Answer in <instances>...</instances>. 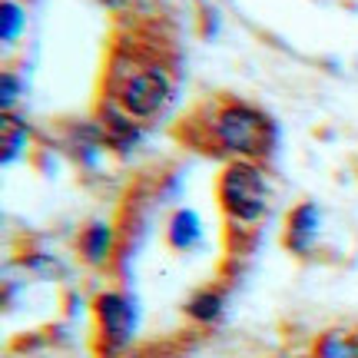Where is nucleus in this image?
Returning a JSON list of instances; mask_svg holds the SVG:
<instances>
[{
	"mask_svg": "<svg viewBox=\"0 0 358 358\" xmlns=\"http://www.w3.org/2000/svg\"><path fill=\"white\" fill-rule=\"evenodd\" d=\"M213 136L243 159H262L275 146V123L249 103H226L213 120Z\"/></svg>",
	"mask_w": 358,
	"mask_h": 358,
	"instance_id": "obj_1",
	"label": "nucleus"
},
{
	"mask_svg": "<svg viewBox=\"0 0 358 358\" xmlns=\"http://www.w3.org/2000/svg\"><path fill=\"white\" fill-rule=\"evenodd\" d=\"M219 199H222V209L232 222L252 226L266 216L272 189H268L266 173L256 163L239 159V163H229L222 179H219Z\"/></svg>",
	"mask_w": 358,
	"mask_h": 358,
	"instance_id": "obj_2",
	"label": "nucleus"
},
{
	"mask_svg": "<svg viewBox=\"0 0 358 358\" xmlns=\"http://www.w3.org/2000/svg\"><path fill=\"white\" fill-rule=\"evenodd\" d=\"M173 96V80L163 64H140V70H129L127 80L116 90L120 110L133 120H153Z\"/></svg>",
	"mask_w": 358,
	"mask_h": 358,
	"instance_id": "obj_3",
	"label": "nucleus"
},
{
	"mask_svg": "<svg viewBox=\"0 0 358 358\" xmlns=\"http://www.w3.org/2000/svg\"><path fill=\"white\" fill-rule=\"evenodd\" d=\"M96 319H100V332L106 338V345H127L133 332H136V308L129 299L116 292H106L96 299Z\"/></svg>",
	"mask_w": 358,
	"mask_h": 358,
	"instance_id": "obj_4",
	"label": "nucleus"
},
{
	"mask_svg": "<svg viewBox=\"0 0 358 358\" xmlns=\"http://www.w3.org/2000/svg\"><path fill=\"white\" fill-rule=\"evenodd\" d=\"M315 236H319V209L312 203L295 206L292 216H289V229H285V245L292 252H308Z\"/></svg>",
	"mask_w": 358,
	"mask_h": 358,
	"instance_id": "obj_5",
	"label": "nucleus"
},
{
	"mask_svg": "<svg viewBox=\"0 0 358 358\" xmlns=\"http://www.w3.org/2000/svg\"><path fill=\"white\" fill-rule=\"evenodd\" d=\"M77 249H80V256L87 259V262H106L110 249H113V229H110V226H103V222H93V226L83 229Z\"/></svg>",
	"mask_w": 358,
	"mask_h": 358,
	"instance_id": "obj_6",
	"label": "nucleus"
},
{
	"mask_svg": "<svg viewBox=\"0 0 358 358\" xmlns=\"http://www.w3.org/2000/svg\"><path fill=\"white\" fill-rule=\"evenodd\" d=\"M203 239V222L192 209H179L176 216L169 219V243L176 249H196Z\"/></svg>",
	"mask_w": 358,
	"mask_h": 358,
	"instance_id": "obj_7",
	"label": "nucleus"
},
{
	"mask_svg": "<svg viewBox=\"0 0 358 358\" xmlns=\"http://www.w3.org/2000/svg\"><path fill=\"white\" fill-rule=\"evenodd\" d=\"M20 34H24V7L13 3V0H3V7H0V37H3V43H13Z\"/></svg>",
	"mask_w": 358,
	"mask_h": 358,
	"instance_id": "obj_8",
	"label": "nucleus"
},
{
	"mask_svg": "<svg viewBox=\"0 0 358 358\" xmlns=\"http://www.w3.org/2000/svg\"><path fill=\"white\" fill-rule=\"evenodd\" d=\"M189 315L199 322H216L222 315V295L219 292H199L189 299Z\"/></svg>",
	"mask_w": 358,
	"mask_h": 358,
	"instance_id": "obj_9",
	"label": "nucleus"
},
{
	"mask_svg": "<svg viewBox=\"0 0 358 358\" xmlns=\"http://www.w3.org/2000/svg\"><path fill=\"white\" fill-rule=\"evenodd\" d=\"M106 127H110V140L123 150V146H133V143L140 140V129L129 123L123 113H116V110H106Z\"/></svg>",
	"mask_w": 358,
	"mask_h": 358,
	"instance_id": "obj_10",
	"label": "nucleus"
},
{
	"mask_svg": "<svg viewBox=\"0 0 358 358\" xmlns=\"http://www.w3.org/2000/svg\"><path fill=\"white\" fill-rule=\"evenodd\" d=\"M319 358H358V342L355 338H338V335H329V338H322Z\"/></svg>",
	"mask_w": 358,
	"mask_h": 358,
	"instance_id": "obj_11",
	"label": "nucleus"
},
{
	"mask_svg": "<svg viewBox=\"0 0 358 358\" xmlns=\"http://www.w3.org/2000/svg\"><path fill=\"white\" fill-rule=\"evenodd\" d=\"M24 140H27V129L13 116H3V163H13V150L20 153Z\"/></svg>",
	"mask_w": 358,
	"mask_h": 358,
	"instance_id": "obj_12",
	"label": "nucleus"
},
{
	"mask_svg": "<svg viewBox=\"0 0 358 358\" xmlns=\"http://www.w3.org/2000/svg\"><path fill=\"white\" fill-rule=\"evenodd\" d=\"M17 90H20V83L13 80V73H3V106H10V103L20 96Z\"/></svg>",
	"mask_w": 358,
	"mask_h": 358,
	"instance_id": "obj_13",
	"label": "nucleus"
},
{
	"mask_svg": "<svg viewBox=\"0 0 358 358\" xmlns=\"http://www.w3.org/2000/svg\"><path fill=\"white\" fill-rule=\"evenodd\" d=\"M100 3H103V7H110V10H123L129 0H100Z\"/></svg>",
	"mask_w": 358,
	"mask_h": 358,
	"instance_id": "obj_14",
	"label": "nucleus"
}]
</instances>
